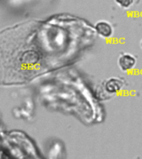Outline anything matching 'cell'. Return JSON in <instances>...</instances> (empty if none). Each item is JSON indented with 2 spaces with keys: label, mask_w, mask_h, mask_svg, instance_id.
Instances as JSON below:
<instances>
[{
  "label": "cell",
  "mask_w": 142,
  "mask_h": 159,
  "mask_svg": "<svg viewBox=\"0 0 142 159\" xmlns=\"http://www.w3.org/2000/svg\"><path fill=\"white\" fill-rule=\"evenodd\" d=\"M136 58L130 53H121L118 57L117 64L122 71H129L135 66Z\"/></svg>",
  "instance_id": "obj_1"
},
{
  "label": "cell",
  "mask_w": 142,
  "mask_h": 159,
  "mask_svg": "<svg viewBox=\"0 0 142 159\" xmlns=\"http://www.w3.org/2000/svg\"><path fill=\"white\" fill-rule=\"evenodd\" d=\"M115 2L122 8H129L134 3V0H114Z\"/></svg>",
  "instance_id": "obj_4"
},
{
  "label": "cell",
  "mask_w": 142,
  "mask_h": 159,
  "mask_svg": "<svg viewBox=\"0 0 142 159\" xmlns=\"http://www.w3.org/2000/svg\"><path fill=\"white\" fill-rule=\"evenodd\" d=\"M140 47H141V48H142V40H141V41H140Z\"/></svg>",
  "instance_id": "obj_5"
},
{
  "label": "cell",
  "mask_w": 142,
  "mask_h": 159,
  "mask_svg": "<svg viewBox=\"0 0 142 159\" xmlns=\"http://www.w3.org/2000/svg\"><path fill=\"white\" fill-rule=\"evenodd\" d=\"M124 85V83L121 80L116 77H112L110 78L105 82V89L106 91L108 92L109 94H115L120 91Z\"/></svg>",
  "instance_id": "obj_3"
},
{
  "label": "cell",
  "mask_w": 142,
  "mask_h": 159,
  "mask_svg": "<svg viewBox=\"0 0 142 159\" xmlns=\"http://www.w3.org/2000/svg\"><path fill=\"white\" fill-rule=\"evenodd\" d=\"M95 30L97 35H99L100 37L105 39L110 38L112 37V35L114 33V28L112 27V25L107 21H98L95 24Z\"/></svg>",
  "instance_id": "obj_2"
}]
</instances>
